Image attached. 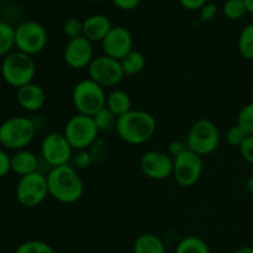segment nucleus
Masks as SVG:
<instances>
[{
    "mask_svg": "<svg viewBox=\"0 0 253 253\" xmlns=\"http://www.w3.org/2000/svg\"><path fill=\"white\" fill-rule=\"evenodd\" d=\"M46 177L48 195L56 202L73 204L83 197L84 183L76 168L72 166L51 168Z\"/></svg>",
    "mask_w": 253,
    "mask_h": 253,
    "instance_id": "f257e3e1",
    "label": "nucleus"
},
{
    "mask_svg": "<svg viewBox=\"0 0 253 253\" xmlns=\"http://www.w3.org/2000/svg\"><path fill=\"white\" fill-rule=\"evenodd\" d=\"M157 128V121L152 114L132 109L118 118L115 130L124 142L132 146L143 145L152 138Z\"/></svg>",
    "mask_w": 253,
    "mask_h": 253,
    "instance_id": "f03ea898",
    "label": "nucleus"
},
{
    "mask_svg": "<svg viewBox=\"0 0 253 253\" xmlns=\"http://www.w3.org/2000/svg\"><path fill=\"white\" fill-rule=\"evenodd\" d=\"M37 126L27 116H11L0 124V146L5 150H25L34 141Z\"/></svg>",
    "mask_w": 253,
    "mask_h": 253,
    "instance_id": "7ed1b4c3",
    "label": "nucleus"
},
{
    "mask_svg": "<svg viewBox=\"0 0 253 253\" xmlns=\"http://www.w3.org/2000/svg\"><path fill=\"white\" fill-rule=\"evenodd\" d=\"M0 73L5 83L12 88L19 89L34 83V78L36 76V63L32 56L15 49L2 58Z\"/></svg>",
    "mask_w": 253,
    "mask_h": 253,
    "instance_id": "20e7f679",
    "label": "nucleus"
},
{
    "mask_svg": "<svg viewBox=\"0 0 253 253\" xmlns=\"http://www.w3.org/2000/svg\"><path fill=\"white\" fill-rule=\"evenodd\" d=\"M72 103L77 114L94 116L105 108V89L90 78L79 81L72 90Z\"/></svg>",
    "mask_w": 253,
    "mask_h": 253,
    "instance_id": "39448f33",
    "label": "nucleus"
},
{
    "mask_svg": "<svg viewBox=\"0 0 253 253\" xmlns=\"http://www.w3.org/2000/svg\"><path fill=\"white\" fill-rule=\"evenodd\" d=\"M220 140L221 136L216 124L208 119H200L188 131L185 145L190 151L204 157L217 150Z\"/></svg>",
    "mask_w": 253,
    "mask_h": 253,
    "instance_id": "423d86ee",
    "label": "nucleus"
},
{
    "mask_svg": "<svg viewBox=\"0 0 253 253\" xmlns=\"http://www.w3.org/2000/svg\"><path fill=\"white\" fill-rule=\"evenodd\" d=\"M99 128L93 116L76 114L66 123L63 135L77 151H85L90 147L99 135Z\"/></svg>",
    "mask_w": 253,
    "mask_h": 253,
    "instance_id": "0eeeda50",
    "label": "nucleus"
},
{
    "mask_svg": "<svg viewBox=\"0 0 253 253\" xmlns=\"http://www.w3.org/2000/svg\"><path fill=\"white\" fill-rule=\"evenodd\" d=\"M48 42V34L44 26L34 20H27L15 27V48L35 56L43 51Z\"/></svg>",
    "mask_w": 253,
    "mask_h": 253,
    "instance_id": "6e6552de",
    "label": "nucleus"
},
{
    "mask_svg": "<svg viewBox=\"0 0 253 253\" xmlns=\"http://www.w3.org/2000/svg\"><path fill=\"white\" fill-rule=\"evenodd\" d=\"M15 194H16L17 202L24 207H39L48 197L46 174L39 170L25 177H20Z\"/></svg>",
    "mask_w": 253,
    "mask_h": 253,
    "instance_id": "1a4fd4ad",
    "label": "nucleus"
},
{
    "mask_svg": "<svg viewBox=\"0 0 253 253\" xmlns=\"http://www.w3.org/2000/svg\"><path fill=\"white\" fill-rule=\"evenodd\" d=\"M203 157L189 148L173 157V174L180 187H193L203 174Z\"/></svg>",
    "mask_w": 253,
    "mask_h": 253,
    "instance_id": "9d476101",
    "label": "nucleus"
},
{
    "mask_svg": "<svg viewBox=\"0 0 253 253\" xmlns=\"http://www.w3.org/2000/svg\"><path fill=\"white\" fill-rule=\"evenodd\" d=\"M73 148L63 133L49 132L42 138L41 158L48 167L56 168L69 165L73 156Z\"/></svg>",
    "mask_w": 253,
    "mask_h": 253,
    "instance_id": "9b49d317",
    "label": "nucleus"
},
{
    "mask_svg": "<svg viewBox=\"0 0 253 253\" xmlns=\"http://www.w3.org/2000/svg\"><path fill=\"white\" fill-rule=\"evenodd\" d=\"M86 69H88L89 78L104 89L116 86L125 77L121 62L105 54L94 57Z\"/></svg>",
    "mask_w": 253,
    "mask_h": 253,
    "instance_id": "f8f14e48",
    "label": "nucleus"
},
{
    "mask_svg": "<svg viewBox=\"0 0 253 253\" xmlns=\"http://www.w3.org/2000/svg\"><path fill=\"white\" fill-rule=\"evenodd\" d=\"M141 170L152 180H165L173 174V157L163 151H147L140 161Z\"/></svg>",
    "mask_w": 253,
    "mask_h": 253,
    "instance_id": "ddd939ff",
    "label": "nucleus"
},
{
    "mask_svg": "<svg viewBox=\"0 0 253 253\" xmlns=\"http://www.w3.org/2000/svg\"><path fill=\"white\" fill-rule=\"evenodd\" d=\"M93 42L84 36L68 40L63 48V59L68 67L73 69L88 68L94 59Z\"/></svg>",
    "mask_w": 253,
    "mask_h": 253,
    "instance_id": "4468645a",
    "label": "nucleus"
},
{
    "mask_svg": "<svg viewBox=\"0 0 253 253\" xmlns=\"http://www.w3.org/2000/svg\"><path fill=\"white\" fill-rule=\"evenodd\" d=\"M105 56L121 61L133 49V37L130 30L125 26H113L101 42Z\"/></svg>",
    "mask_w": 253,
    "mask_h": 253,
    "instance_id": "2eb2a0df",
    "label": "nucleus"
},
{
    "mask_svg": "<svg viewBox=\"0 0 253 253\" xmlns=\"http://www.w3.org/2000/svg\"><path fill=\"white\" fill-rule=\"evenodd\" d=\"M46 91L41 85L30 83L16 90L17 104L29 113H37L46 104Z\"/></svg>",
    "mask_w": 253,
    "mask_h": 253,
    "instance_id": "dca6fc26",
    "label": "nucleus"
},
{
    "mask_svg": "<svg viewBox=\"0 0 253 253\" xmlns=\"http://www.w3.org/2000/svg\"><path fill=\"white\" fill-rule=\"evenodd\" d=\"M113 29L110 19L105 15L94 14L83 21V36L90 42H103Z\"/></svg>",
    "mask_w": 253,
    "mask_h": 253,
    "instance_id": "f3484780",
    "label": "nucleus"
},
{
    "mask_svg": "<svg viewBox=\"0 0 253 253\" xmlns=\"http://www.w3.org/2000/svg\"><path fill=\"white\" fill-rule=\"evenodd\" d=\"M40 160L34 152L29 150L15 151L11 156V172L19 177H25L31 173L39 172Z\"/></svg>",
    "mask_w": 253,
    "mask_h": 253,
    "instance_id": "a211bd4d",
    "label": "nucleus"
},
{
    "mask_svg": "<svg viewBox=\"0 0 253 253\" xmlns=\"http://www.w3.org/2000/svg\"><path fill=\"white\" fill-rule=\"evenodd\" d=\"M105 108H108L116 118H120L132 110V100L123 89H113L106 94Z\"/></svg>",
    "mask_w": 253,
    "mask_h": 253,
    "instance_id": "6ab92c4d",
    "label": "nucleus"
},
{
    "mask_svg": "<svg viewBox=\"0 0 253 253\" xmlns=\"http://www.w3.org/2000/svg\"><path fill=\"white\" fill-rule=\"evenodd\" d=\"M133 253H166V245L155 234H142L133 244Z\"/></svg>",
    "mask_w": 253,
    "mask_h": 253,
    "instance_id": "aec40b11",
    "label": "nucleus"
},
{
    "mask_svg": "<svg viewBox=\"0 0 253 253\" xmlns=\"http://www.w3.org/2000/svg\"><path fill=\"white\" fill-rule=\"evenodd\" d=\"M121 67L125 76H136L141 73L146 67V58L140 51L132 49L121 59Z\"/></svg>",
    "mask_w": 253,
    "mask_h": 253,
    "instance_id": "412c9836",
    "label": "nucleus"
},
{
    "mask_svg": "<svg viewBox=\"0 0 253 253\" xmlns=\"http://www.w3.org/2000/svg\"><path fill=\"white\" fill-rule=\"evenodd\" d=\"M174 253H210V249L200 237L187 236L178 242Z\"/></svg>",
    "mask_w": 253,
    "mask_h": 253,
    "instance_id": "4be33fe9",
    "label": "nucleus"
},
{
    "mask_svg": "<svg viewBox=\"0 0 253 253\" xmlns=\"http://www.w3.org/2000/svg\"><path fill=\"white\" fill-rule=\"evenodd\" d=\"M15 27L9 22L0 21V57L4 58L15 51Z\"/></svg>",
    "mask_w": 253,
    "mask_h": 253,
    "instance_id": "5701e85b",
    "label": "nucleus"
},
{
    "mask_svg": "<svg viewBox=\"0 0 253 253\" xmlns=\"http://www.w3.org/2000/svg\"><path fill=\"white\" fill-rule=\"evenodd\" d=\"M239 52L244 58L253 61V22L246 25L239 36Z\"/></svg>",
    "mask_w": 253,
    "mask_h": 253,
    "instance_id": "b1692460",
    "label": "nucleus"
},
{
    "mask_svg": "<svg viewBox=\"0 0 253 253\" xmlns=\"http://www.w3.org/2000/svg\"><path fill=\"white\" fill-rule=\"evenodd\" d=\"M222 12L226 19L237 21L247 14V9L244 0H226L222 6Z\"/></svg>",
    "mask_w": 253,
    "mask_h": 253,
    "instance_id": "393cba45",
    "label": "nucleus"
},
{
    "mask_svg": "<svg viewBox=\"0 0 253 253\" xmlns=\"http://www.w3.org/2000/svg\"><path fill=\"white\" fill-rule=\"evenodd\" d=\"M14 253H54L51 245L40 240H29L16 247Z\"/></svg>",
    "mask_w": 253,
    "mask_h": 253,
    "instance_id": "a878e982",
    "label": "nucleus"
},
{
    "mask_svg": "<svg viewBox=\"0 0 253 253\" xmlns=\"http://www.w3.org/2000/svg\"><path fill=\"white\" fill-rule=\"evenodd\" d=\"M236 125H239L247 136L253 135V103L247 104L239 111Z\"/></svg>",
    "mask_w": 253,
    "mask_h": 253,
    "instance_id": "bb28decb",
    "label": "nucleus"
},
{
    "mask_svg": "<svg viewBox=\"0 0 253 253\" xmlns=\"http://www.w3.org/2000/svg\"><path fill=\"white\" fill-rule=\"evenodd\" d=\"M93 119L98 126L99 131L111 130L113 127H115L116 121H118V118L108 108L101 109L98 114L93 116Z\"/></svg>",
    "mask_w": 253,
    "mask_h": 253,
    "instance_id": "cd10ccee",
    "label": "nucleus"
},
{
    "mask_svg": "<svg viewBox=\"0 0 253 253\" xmlns=\"http://www.w3.org/2000/svg\"><path fill=\"white\" fill-rule=\"evenodd\" d=\"M63 32L68 40L78 39L83 36V21L76 17L66 20L63 24Z\"/></svg>",
    "mask_w": 253,
    "mask_h": 253,
    "instance_id": "c85d7f7f",
    "label": "nucleus"
},
{
    "mask_svg": "<svg viewBox=\"0 0 253 253\" xmlns=\"http://www.w3.org/2000/svg\"><path fill=\"white\" fill-rule=\"evenodd\" d=\"M225 137H226V142L229 143L230 146L240 148V146L242 145V142H244L245 138L247 137V135L239 125H232L227 128Z\"/></svg>",
    "mask_w": 253,
    "mask_h": 253,
    "instance_id": "c756f323",
    "label": "nucleus"
},
{
    "mask_svg": "<svg viewBox=\"0 0 253 253\" xmlns=\"http://www.w3.org/2000/svg\"><path fill=\"white\" fill-rule=\"evenodd\" d=\"M240 153L242 158L250 165H253V135H249L240 146Z\"/></svg>",
    "mask_w": 253,
    "mask_h": 253,
    "instance_id": "7c9ffc66",
    "label": "nucleus"
},
{
    "mask_svg": "<svg viewBox=\"0 0 253 253\" xmlns=\"http://www.w3.org/2000/svg\"><path fill=\"white\" fill-rule=\"evenodd\" d=\"M219 11V7L216 4H212V2H208L204 6L200 9V20L203 22H209L211 20L215 19V16L217 15Z\"/></svg>",
    "mask_w": 253,
    "mask_h": 253,
    "instance_id": "2f4dec72",
    "label": "nucleus"
},
{
    "mask_svg": "<svg viewBox=\"0 0 253 253\" xmlns=\"http://www.w3.org/2000/svg\"><path fill=\"white\" fill-rule=\"evenodd\" d=\"M11 172V156L5 150L0 148V179L6 177Z\"/></svg>",
    "mask_w": 253,
    "mask_h": 253,
    "instance_id": "473e14b6",
    "label": "nucleus"
},
{
    "mask_svg": "<svg viewBox=\"0 0 253 253\" xmlns=\"http://www.w3.org/2000/svg\"><path fill=\"white\" fill-rule=\"evenodd\" d=\"M111 1L118 9L128 11V10L136 9L140 5L141 0H111Z\"/></svg>",
    "mask_w": 253,
    "mask_h": 253,
    "instance_id": "72a5a7b5",
    "label": "nucleus"
},
{
    "mask_svg": "<svg viewBox=\"0 0 253 253\" xmlns=\"http://www.w3.org/2000/svg\"><path fill=\"white\" fill-rule=\"evenodd\" d=\"M178 1L184 9L190 10V11L200 10L205 4H208V0H178Z\"/></svg>",
    "mask_w": 253,
    "mask_h": 253,
    "instance_id": "f704fd0d",
    "label": "nucleus"
},
{
    "mask_svg": "<svg viewBox=\"0 0 253 253\" xmlns=\"http://www.w3.org/2000/svg\"><path fill=\"white\" fill-rule=\"evenodd\" d=\"M187 150V145L182 143L180 141H173L169 143V147H168V153H169L172 157H175L179 153H182L183 151Z\"/></svg>",
    "mask_w": 253,
    "mask_h": 253,
    "instance_id": "c9c22d12",
    "label": "nucleus"
},
{
    "mask_svg": "<svg viewBox=\"0 0 253 253\" xmlns=\"http://www.w3.org/2000/svg\"><path fill=\"white\" fill-rule=\"evenodd\" d=\"M234 253H253V247L252 246H244L237 249Z\"/></svg>",
    "mask_w": 253,
    "mask_h": 253,
    "instance_id": "e433bc0d",
    "label": "nucleus"
},
{
    "mask_svg": "<svg viewBox=\"0 0 253 253\" xmlns=\"http://www.w3.org/2000/svg\"><path fill=\"white\" fill-rule=\"evenodd\" d=\"M246 189L249 190V193H251V194H253V175H251V177H250L249 179H247Z\"/></svg>",
    "mask_w": 253,
    "mask_h": 253,
    "instance_id": "4c0bfd02",
    "label": "nucleus"
},
{
    "mask_svg": "<svg viewBox=\"0 0 253 253\" xmlns=\"http://www.w3.org/2000/svg\"><path fill=\"white\" fill-rule=\"evenodd\" d=\"M245 5H246V9H247V12H250V14L253 15V0H244Z\"/></svg>",
    "mask_w": 253,
    "mask_h": 253,
    "instance_id": "58836bf2",
    "label": "nucleus"
},
{
    "mask_svg": "<svg viewBox=\"0 0 253 253\" xmlns=\"http://www.w3.org/2000/svg\"><path fill=\"white\" fill-rule=\"evenodd\" d=\"M91 1H94V2H100V1H104V0H91Z\"/></svg>",
    "mask_w": 253,
    "mask_h": 253,
    "instance_id": "ea45409f",
    "label": "nucleus"
},
{
    "mask_svg": "<svg viewBox=\"0 0 253 253\" xmlns=\"http://www.w3.org/2000/svg\"><path fill=\"white\" fill-rule=\"evenodd\" d=\"M32 1H44V0H32Z\"/></svg>",
    "mask_w": 253,
    "mask_h": 253,
    "instance_id": "a19ab883",
    "label": "nucleus"
}]
</instances>
